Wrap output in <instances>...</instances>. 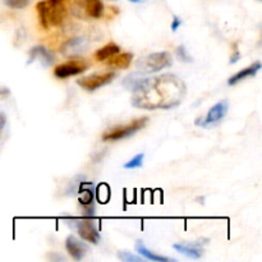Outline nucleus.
Here are the masks:
<instances>
[{
  "label": "nucleus",
  "mask_w": 262,
  "mask_h": 262,
  "mask_svg": "<svg viewBox=\"0 0 262 262\" xmlns=\"http://www.w3.org/2000/svg\"><path fill=\"white\" fill-rule=\"evenodd\" d=\"M130 3H135V4H142V3H146L147 0H129Z\"/></svg>",
  "instance_id": "nucleus-26"
},
{
  "label": "nucleus",
  "mask_w": 262,
  "mask_h": 262,
  "mask_svg": "<svg viewBox=\"0 0 262 262\" xmlns=\"http://www.w3.org/2000/svg\"><path fill=\"white\" fill-rule=\"evenodd\" d=\"M84 46H86V40L83 37H73L61 46V53L66 56H74L82 53L84 50Z\"/></svg>",
  "instance_id": "nucleus-14"
},
{
  "label": "nucleus",
  "mask_w": 262,
  "mask_h": 262,
  "mask_svg": "<svg viewBox=\"0 0 262 262\" xmlns=\"http://www.w3.org/2000/svg\"><path fill=\"white\" fill-rule=\"evenodd\" d=\"M176 54L181 61H184V63H191L192 61V56L189 55L188 51H187V49L184 48V46H179V48H177Z\"/></svg>",
  "instance_id": "nucleus-21"
},
{
  "label": "nucleus",
  "mask_w": 262,
  "mask_h": 262,
  "mask_svg": "<svg viewBox=\"0 0 262 262\" xmlns=\"http://www.w3.org/2000/svg\"><path fill=\"white\" fill-rule=\"evenodd\" d=\"M260 69H261V63L260 61H256L255 64H252V66L242 69V71H239L238 73H235L234 76L230 77L229 81H228V84H229V86H234V84L242 82L243 79L250 78V77H255L256 74L258 73V71H260Z\"/></svg>",
  "instance_id": "nucleus-15"
},
{
  "label": "nucleus",
  "mask_w": 262,
  "mask_h": 262,
  "mask_svg": "<svg viewBox=\"0 0 262 262\" xmlns=\"http://www.w3.org/2000/svg\"><path fill=\"white\" fill-rule=\"evenodd\" d=\"M4 2L12 9H23L25 7H27L30 0H4Z\"/></svg>",
  "instance_id": "nucleus-22"
},
{
  "label": "nucleus",
  "mask_w": 262,
  "mask_h": 262,
  "mask_svg": "<svg viewBox=\"0 0 262 262\" xmlns=\"http://www.w3.org/2000/svg\"><path fill=\"white\" fill-rule=\"evenodd\" d=\"M173 64V56L169 51H159L145 56L137 61L138 71L142 73H156Z\"/></svg>",
  "instance_id": "nucleus-3"
},
{
  "label": "nucleus",
  "mask_w": 262,
  "mask_h": 262,
  "mask_svg": "<svg viewBox=\"0 0 262 262\" xmlns=\"http://www.w3.org/2000/svg\"><path fill=\"white\" fill-rule=\"evenodd\" d=\"M66 248L68 251V253L71 255V257L73 260L79 261L84 257L87 252L86 245L82 242H79L74 235H69L66 239Z\"/></svg>",
  "instance_id": "nucleus-13"
},
{
  "label": "nucleus",
  "mask_w": 262,
  "mask_h": 262,
  "mask_svg": "<svg viewBox=\"0 0 262 262\" xmlns=\"http://www.w3.org/2000/svg\"><path fill=\"white\" fill-rule=\"evenodd\" d=\"M87 68H89V64L84 60H81V59H77V60H68L66 61V63L59 64V66L54 69V74H55L58 78L64 79L72 76H78V74L83 73Z\"/></svg>",
  "instance_id": "nucleus-9"
},
{
  "label": "nucleus",
  "mask_w": 262,
  "mask_h": 262,
  "mask_svg": "<svg viewBox=\"0 0 262 262\" xmlns=\"http://www.w3.org/2000/svg\"><path fill=\"white\" fill-rule=\"evenodd\" d=\"M114 78H115L114 72L94 73V74H90V76L79 78L78 81H77V83H78V86H81L82 89L86 90V91H95V90L101 89V87L109 84Z\"/></svg>",
  "instance_id": "nucleus-7"
},
{
  "label": "nucleus",
  "mask_w": 262,
  "mask_h": 262,
  "mask_svg": "<svg viewBox=\"0 0 262 262\" xmlns=\"http://www.w3.org/2000/svg\"><path fill=\"white\" fill-rule=\"evenodd\" d=\"M228 110H229V101L228 100H222V101L216 102L214 106H211V109L207 112L206 117L199 118L196 120V124L202 128L212 127V125L217 124V123L224 119L225 115L228 114Z\"/></svg>",
  "instance_id": "nucleus-6"
},
{
  "label": "nucleus",
  "mask_w": 262,
  "mask_h": 262,
  "mask_svg": "<svg viewBox=\"0 0 262 262\" xmlns=\"http://www.w3.org/2000/svg\"><path fill=\"white\" fill-rule=\"evenodd\" d=\"M4 125H5V117L2 114V113H0V135H2Z\"/></svg>",
  "instance_id": "nucleus-25"
},
{
  "label": "nucleus",
  "mask_w": 262,
  "mask_h": 262,
  "mask_svg": "<svg viewBox=\"0 0 262 262\" xmlns=\"http://www.w3.org/2000/svg\"><path fill=\"white\" fill-rule=\"evenodd\" d=\"M186 83L176 74L145 78L133 90L132 105L138 109H173L184 100Z\"/></svg>",
  "instance_id": "nucleus-1"
},
{
  "label": "nucleus",
  "mask_w": 262,
  "mask_h": 262,
  "mask_svg": "<svg viewBox=\"0 0 262 262\" xmlns=\"http://www.w3.org/2000/svg\"><path fill=\"white\" fill-rule=\"evenodd\" d=\"M174 250L177 252L182 253V255L187 256L189 258H201L202 255H204V248H202L201 243H176L173 246Z\"/></svg>",
  "instance_id": "nucleus-12"
},
{
  "label": "nucleus",
  "mask_w": 262,
  "mask_h": 262,
  "mask_svg": "<svg viewBox=\"0 0 262 262\" xmlns=\"http://www.w3.org/2000/svg\"><path fill=\"white\" fill-rule=\"evenodd\" d=\"M79 194V204L84 209V215L87 216H91L94 215V197H95V192H94V186L92 183H89V182H81L78 186V189H77Z\"/></svg>",
  "instance_id": "nucleus-10"
},
{
  "label": "nucleus",
  "mask_w": 262,
  "mask_h": 262,
  "mask_svg": "<svg viewBox=\"0 0 262 262\" xmlns=\"http://www.w3.org/2000/svg\"><path fill=\"white\" fill-rule=\"evenodd\" d=\"M30 59H28L27 64H32L33 61H38L42 67H50L54 63V55L45 48V46H35L28 53Z\"/></svg>",
  "instance_id": "nucleus-11"
},
{
  "label": "nucleus",
  "mask_w": 262,
  "mask_h": 262,
  "mask_svg": "<svg viewBox=\"0 0 262 262\" xmlns=\"http://www.w3.org/2000/svg\"><path fill=\"white\" fill-rule=\"evenodd\" d=\"M148 123L147 117L138 118V119L132 120L128 124L119 125V127H114L112 129L106 130V132L102 133V141H119L123 138H127L133 136L135 133H137L138 130H141L142 128L146 127V124Z\"/></svg>",
  "instance_id": "nucleus-4"
},
{
  "label": "nucleus",
  "mask_w": 262,
  "mask_h": 262,
  "mask_svg": "<svg viewBox=\"0 0 262 262\" xmlns=\"http://www.w3.org/2000/svg\"><path fill=\"white\" fill-rule=\"evenodd\" d=\"M239 58H241L239 51L235 50V51H234V54H233V55H232V59H230V63H235V61L239 60Z\"/></svg>",
  "instance_id": "nucleus-24"
},
{
  "label": "nucleus",
  "mask_w": 262,
  "mask_h": 262,
  "mask_svg": "<svg viewBox=\"0 0 262 262\" xmlns=\"http://www.w3.org/2000/svg\"><path fill=\"white\" fill-rule=\"evenodd\" d=\"M68 223L71 224V227H73L78 232V235L83 241L92 243V245H97L100 242V233L92 220L71 219Z\"/></svg>",
  "instance_id": "nucleus-5"
},
{
  "label": "nucleus",
  "mask_w": 262,
  "mask_h": 262,
  "mask_svg": "<svg viewBox=\"0 0 262 262\" xmlns=\"http://www.w3.org/2000/svg\"><path fill=\"white\" fill-rule=\"evenodd\" d=\"M181 26H182V19L176 15V17L173 18V23H171V30L177 31L179 27H181Z\"/></svg>",
  "instance_id": "nucleus-23"
},
{
  "label": "nucleus",
  "mask_w": 262,
  "mask_h": 262,
  "mask_svg": "<svg viewBox=\"0 0 262 262\" xmlns=\"http://www.w3.org/2000/svg\"><path fill=\"white\" fill-rule=\"evenodd\" d=\"M133 60V54L132 53H118L113 55L112 58L107 59V66L112 68H119L125 69L130 66Z\"/></svg>",
  "instance_id": "nucleus-16"
},
{
  "label": "nucleus",
  "mask_w": 262,
  "mask_h": 262,
  "mask_svg": "<svg viewBox=\"0 0 262 262\" xmlns=\"http://www.w3.org/2000/svg\"><path fill=\"white\" fill-rule=\"evenodd\" d=\"M119 51H120L119 45H117L115 42H109L95 53V59H96L97 61L107 60V59L112 58L113 55L118 54Z\"/></svg>",
  "instance_id": "nucleus-18"
},
{
  "label": "nucleus",
  "mask_w": 262,
  "mask_h": 262,
  "mask_svg": "<svg viewBox=\"0 0 262 262\" xmlns=\"http://www.w3.org/2000/svg\"><path fill=\"white\" fill-rule=\"evenodd\" d=\"M68 0H41L36 5L38 20L42 28L59 27L68 14Z\"/></svg>",
  "instance_id": "nucleus-2"
},
{
  "label": "nucleus",
  "mask_w": 262,
  "mask_h": 262,
  "mask_svg": "<svg viewBox=\"0 0 262 262\" xmlns=\"http://www.w3.org/2000/svg\"><path fill=\"white\" fill-rule=\"evenodd\" d=\"M143 160H145V154H138V155H136L135 158L130 159L128 163L124 164V168L125 169H137V168H141V166L143 165Z\"/></svg>",
  "instance_id": "nucleus-19"
},
{
  "label": "nucleus",
  "mask_w": 262,
  "mask_h": 262,
  "mask_svg": "<svg viewBox=\"0 0 262 262\" xmlns=\"http://www.w3.org/2000/svg\"><path fill=\"white\" fill-rule=\"evenodd\" d=\"M136 248V252H138V255L145 257L146 260H150V261H156V262H169V261H174L171 258L165 257V256H160L158 253L152 252L151 250H148L145 245H143L142 241H138L135 246Z\"/></svg>",
  "instance_id": "nucleus-17"
},
{
  "label": "nucleus",
  "mask_w": 262,
  "mask_h": 262,
  "mask_svg": "<svg viewBox=\"0 0 262 262\" xmlns=\"http://www.w3.org/2000/svg\"><path fill=\"white\" fill-rule=\"evenodd\" d=\"M74 7L78 9L77 14L94 19L101 18L105 9L101 0H74Z\"/></svg>",
  "instance_id": "nucleus-8"
},
{
  "label": "nucleus",
  "mask_w": 262,
  "mask_h": 262,
  "mask_svg": "<svg viewBox=\"0 0 262 262\" xmlns=\"http://www.w3.org/2000/svg\"><path fill=\"white\" fill-rule=\"evenodd\" d=\"M118 257H119V260L124 262H142L143 261V258L140 257V256L132 255V253L125 252V251H122V252L118 253Z\"/></svg>",
  "instance_id": "nucleus-20"
}]
</instances>
